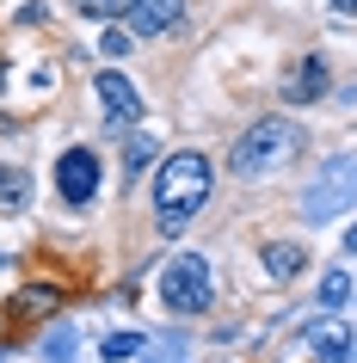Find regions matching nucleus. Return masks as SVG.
<instances>
[{"label":"nucleus","mask_w":357,"mask_h":363,"mask_svg":"<svg viewBox=\"0 0 357 363\" xmlns=\"http://www.w3.org/2000/svg\"><path fill=\"white\" fill-rule=\"evenodd\" d=\"M130 50V31H117V25H105V38H99V56L111 62V56H123Z\"/></svg>","instance_id":"obj_15"},{"label":"nucleus","mask_w":357,"mask_h":363,"mask_svg":"<svg viewBox=\"0 0 357 363\" xmlns=\"http://www.w3.org/2000/svg\"><path fill=\"white\" fill-rule=\"evenodd\" d=\"M148 160H154V135H148V130H136V135H130V148H123V172L136 179V172H148Z\"/></svg>","instance_id":"obj_11"},{"label":"nucleus","mask_w":357,"mask_h":363,"mask_svg":"<svg viewBox=\"0 0 357 363\" xmlns=\"http://www.w3.org/2000/svg\"><path fill=\"white\" fill-rule=\"evenodd\" d=\"M302 148H308V135H302L296 117H259V123L234 142L228 167L241 172V179H259V172H278L283 160H296Z\"/></svg>","instance_id":"obj_2"},{"label":"nucleus","mask_w":357,"mask_h":363,"mask_svg":"<svg viewBox=\"0 0 357 363\" xmlns=\"http://www.w3.org/2000/svg\"><path fill=\"white\" fill-rule=\"evenodd\" d=\"M302 259H308V252H302L296 240H271V247H265V277H271V284H290L302 271Z\"/></svg>","instance_id":"obj_8"},{"label":"nucleus","mask_w":357,"mask_h":363,"mask_svg":"<svg viewBox=\"0 0 357 363\" xmlns=\"http://www.w3.org/2000/svg\"><path fill=\"white\" fill-rule=\"evenodd\" d=\"M209 296H216L209 259H197V252L167 259V271H160V308H172V314H204Z\"/></svg>","instance_id":"obj_3"},{"label":"nucleus","mask_w":357,"mask_h":363,"mask_svg":"<svg viewBox=\"0 0 357 363\" xmlns=\"http://www.w3.org/2000/svg\"><path fill=\"white\" fill-rule=\"evenodd\" d=\"M50 302H56L50 289H25V308H31V314H50Z\"/></svg>","instance_id":"obj_16"},{"label":"nucleus","mask_w":357,"mask_h":363,"mask_svg":"<svg viewBox=\"0 0 357 363\" xmlns=\"http://www.w3.org/2000/svg\"><path fill=\"white\" fill-rule=\"evenodd\" d=\"M136 351H142V333H117V339H105V357H111V363L136 357Z\"/></svg>","instance_id":"obj_14"},{"label":"nucleus","mask_w":357,"mask_h":363,"mask_svg":"<svg viewBox=\"0 0 357 363\" xmlns=\"http://www.w3.org/2000/svg\"><path fill=\"white\" fill-rule=\"evenodd\" d=\"M99 105H105V117H111V123H123V130L142 117V99H136V86L117 74V68H105V74H99Z\"/></svg>","instance_id":"obj_6"},{"label":"nucleus","mask_w":357,"mask_h":363,"mask_svg":"<svg viewBox=\"0 0 357 363\" xmlns=\"http://www.w3.org/2000/svg\"><path fill=\"white\" fill-rule=\"evenodd\" d=\"M136 6H142V0H75V13H87V19H130Z\"/></svg>","instance_id":"obj_10"},{"label":"nucleus","mask_w":357,"mask_h":363,"mask_svg":"<svg viewBox=\"0 0 357 363\" xmlns=\"http://www.w3.org/2000/svg\"><path fill=\"white\" fill-rule=\"evenodd\" d=\"M345 345H351V339H345V326H320V333H314V351H326V363L345 357Z\"/></svg>","instance_id":"obj_13"},{"label":"nucleus","mask_w":357,"mask_h":363,"mask_svg":"<svg viewBox=\"0 0 357 363\" xmlns=\"http://www.w3.org/2000/svg\"><path fill=\"white\" fill-rule=\"evenodd\" d=\"M278 93H283V105H314V99H326L333 93V68H326V56H296L290 68H283V80H278Z\"/></svg>","instance_id":"obj_4"},{"label":"nucleus","mask_w":357,"mask_h":363,"mask_svg":"<svg viewBox=\"0 0 357 363\" xmlns=\"http://www.w3.org/2000/svg\"><path fill=\"white\" fill-rule=\"evenodd\" d=\"M0 93H6V56H0Z\"/></svg>","instance_id":"obj_18"},{"label":"nucleus","mask_w":357,"mask_h":363,"mask_svg":"<svg viewBox=\"0 0 357 363\" xmlns=\"http://www.w3.org/2000/svg\"><path fill=\"white\" fill-rule=\"evenodd\" d=\"M351 302V277H345V271H326V277H320V308H345Z\"/></svg>","instance_id":"obj_12"},{"label":"nucleus","mask_w":357,"mask_h":363,"mask_svg":"<svg viewBox=\"0 0 357 363\" xmlns=\"http://www.w3.org/2000/svg\"><path fill=\"white\" fill-rule=\"evenodd\" d=\"M209 191H216V167H209V154L197 148H179L160 160V172H154V228L167 234H185L191 216L209 203Z\"/></svg>","instance_id":"obj_1"},{"label":"nucleus","mask_w":357,"mask_h":363,"mask_svg":"<svg viewBox=\"0 0 357 363\" xmlns=\"http://www.w3.org/2000/svg\"><path fill=\"white\" fill-rule=\"evenodd\" d=\"M326 6H333L339 19H357V0H326Z\"/></svg>","instance_id":"obj_17"},{"label":"nucleus","mask_w":357,"mask_h":363,"mask_svg":"<svg viewBox=\"0 0 357 363\" xmlns=\"http://www.w3.org/2000/svg\"><path fill=\"white\" fill-rule=\"evenodd\" d=\"M56 191H62V203H75V210L93 203V191H99V154L93 148H68L56 160Z\"/></svg>","instance_id":"obj_5"},{"label":"nucleus","mask_w":357,"mask_h":363,"mask_svg":"<svg viewBox=\"0 0 357 363\" xmlns=\"http://www.w3.org/2000/svg\"><path fill=\"white\" fill-rule=\"evenodd\" d=\"M25 203H31V172L0 160V210H25Z\"/></svg>","instance_id":"obj_9"},{"label":"nucleus","mask_w":357,"mask_h":363,"mask_svg":"<svg viewBox=\"0 0 357 363\" xmlns=\"http://www.w3.org/2000/svg\"><path fill=\"white\" fill-rule=\"evenodd\" d=\"M185 19V0H142L130 13V38H167Z\"/></svg>","instance_id":"obj_7"}]
</instances>
